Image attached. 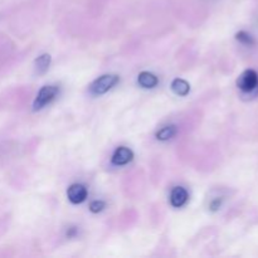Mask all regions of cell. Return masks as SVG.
I'll list each match as a JSON object with an SVG mask.
<instances>
[{"label": "cell", "mask_w": 258, "mask_h": 258, "mask_svg": "<svg viewBox=\"0 0 258 258\" xmlns=\"http://www.w3.org/2000/svg\"><path fill=\"white\" fill-rule=\"evenodd\" d=\"M57 93L58 88L55 87V86H44V87L40 88V91L37 95V98H35L34 101V105H33L34 111L40 110V108L44 107L45 105H48V103L57 96Z\"/></svg>", "instance_id": "cell-3"}, {"label": "cell", "mask_w": 258, "mask_h": 258, "mask_svg": "<svg viewBox=\"0 0 258 258\" xmlns=\"http://www.w3.org/2000/svg\"><path fill=\"white\" fill-rule=\"evenodd\" d=\"M67 197L71 203L80 204L85 202L86 198H87V189L82 184H73V185L68 188Z\"/></svg>", "instance_id": "cell-4"}, {"label": "cell", "mask_w": 258, "mask_h": 258, "mask_svg": "<svg viewBox=\"0 0 258 258\" xmlns=\"http://www.w3.org/2000/svg\"><path fill=\"white\" fill-rule=\"evenodd\" d=\"M134 158V154L130 149L127 148H118L117 150L115 151L112 156V164L115 165H125V164L130 163Z\"/></svg>", "instance_id": "cell-6"}, {"label": "cell", "mask_w": 258, "mask_h": 258, "mask_svg": "<svg viewBox=\"0 0 258 258\" xmlns=\"http://www.w3.org/2000/svg\"><path fill=\"white\" fill-rule=\"evenodd\" d=\"M171 90L176 93L178 96H186L190 91V86L186 81L181 80V78H176L171 83Z\"/></svg>", "instance_id": "cell-8"}, {"label": "cell", "mask_w": 258, "mask_h": 258, "mask_svg": "<svg viewBox=\"0 0 258 258\" xmlns=\"http://www.w3.org/2000/svg\"><path fill=\"white\" fill-rule=\"evenodd\" d=\"M50 64V55L43 54L35 59V70L38 73H44Z\"/></svg>", "instance_id": "cell-9"}, {"label": "cell", "mask_w": 258, "mask_h": 258, "mask_svg": "<svg viewBox=\"0 0 258 258\" xmlns=\"http://www.w3.org/2000/svg\"><path fill=\"white\" fill-rule=\"evenodd\" d=\"M188 201V193L184 188L181 186H175V188L171 190L170 194V203L171 206L175 207V208H180Z\"/></svg>", "instance_id": "cell-5"}, {"label": "cell", "mask_w": 258, "mask_h": 258, "mask_svg": "<svg viewBox=\"0 0 258 258\" xmlns=\"http://www.w3.org/2000/svg\"><path fill=\"white\" fill-rule=\"evenodd\" d=\"M117 83H118V76L105 75L102 76V77L97 78V80L91 85L90 90L93 95H103V93L110 91L112 87H115Z\"/></svg>", "instance_id": "cell-2"}, {"label": "cell", "mask_w": 258, "mask_h": 258, "mask_svg": "<svg viewBox=\"0 0 258 258\" xmlns=\"http://www.w3.org/2000/svg\"><path fill=\"white\" fill-rule=\"evenodd\" d=\"M236 39L238 40V42H241L242 44H244V45H252L254 43L252 35H249L247 32H243V30H242V32L237 33Z\"/></svg>", "instance_id": "cell-11"}, {"label": "cell", "mask_w": 258, "mask_h": 258, "mask_svg": "<svg viewBox=\"0 0 258 258\" xmlns=\"http://www.w3.org/2000/svg\"><path fill=\"white\" fill-rule=\"evenodd\" d=\"M175 134H176L175 126H173V125L165 126V127L161 128L160 131H158V134H156V138H158V140L165 141V140H169V139L173 138Z\"/></svg>", "instance_id": "cell-10"}, {"label": "cell", "mask_w": 258, "mask_h": 258, "mask_svg": "<svg viewBox=\"0 0 258 258\" xmlns=\"http://www.w3.org/2000/svg\"><path fill=\"white\" fill-rule=\"evenodd\" d=\"M139 85L144 88H154L158 85V77L150 72H141L139 75Z\"/></svg>", "instance_id": "cell-7"}, {"label": "cell", "mask_w": 258, "mask_h": 258, "mask_svg": "<svg viewBox=\"0 0 258 258\" xmlns=\"http://www.w3.org/2000/svg\"><path fill=\"white\" fill-rule=\"evenodd\" d=\"M237 86L243 93H253L258 90V73L254 70H246L237 80Z\"/></svg>", "instance_id": "cell-1"}, {"label": "cell", "mask_w": 258, "mask_h": 258, "mask_svg": "<svg viewBox=\"0 0 258 258\" xmlns=\"http://www.w3.org/2000/svg\"><path fill=\"white\" fill-rule=\"evenodd\" d=\"M105 208V203L102 201H95L90 204V211L92 213H98V212L103 211Z\"/></svg>", "instance_id": "cell-12"}]
</instances>
